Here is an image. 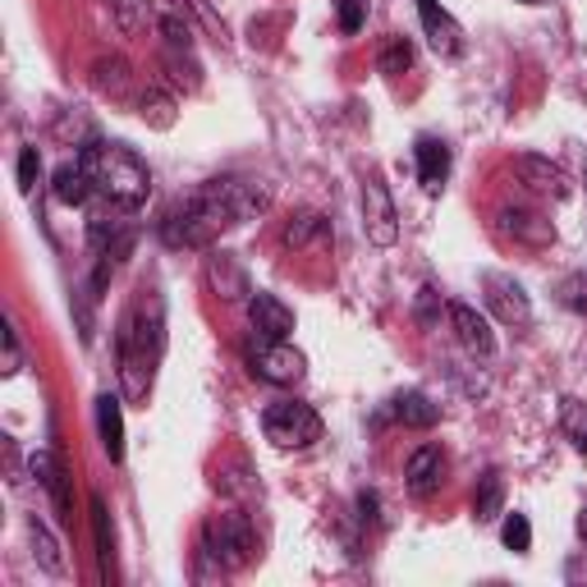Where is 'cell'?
<instances>
[{
    "instance_id": "6da1fadb",
    "label": "cell",
    "mask_w": 587,
    "mask_h": 587,
    "mask_svg": "<svg viewBox=\"0 0 587 587\" xmlns=\"http://www.w3.org/2000/svg\"><path fill=\"white\" fill-rule=\"evenodd\" d=\"M161 349H166V307L147 290L119 322V377H125V390L134 399L151 390V367H157Z\"/></svg>"
},
{
    "instance_id": "7a4b0ae2",
    "label": "cell",
    "mask_w": 587,
    "mask_h": 587,
    "mask_svg": "<svg viewBox=\"0 0 587 587\" xmlns=\"http://www.w3.org/2000/svg\"><path fill=\"white\" fill-rule=\"evenodd\" d=\"M83 166L92 170V179H97V193L119 207V211H138L151 193V175L147 166L138 161V151L125 147V143H87L83 151Z\"/></svg>"
},
{
    "instance_id": "3957f363",
    "label": "cell",
    "mask_w": 587,
    "mask_h": 587,
    "mask_svg": "<svg viewBox=\"0 0 587 587\" xmlns=\"http://www.w3.org/2000/svg\"><path fill=\"white\" fill-rule=\"evenodd\" d=\"M230 226H234V216L211 179L202 193H193L161 221V243L166 249H211V243L221 239V230H230Z\"/></svg>"
},
{
    "instance_id": "277c9868",
    "label": "cell",
    "mask_w": 587,
    "mask_h": 587,
    "mask_svg": "<svg viewBox=\"0 0 587 587\" xmlns=\"http://www.w3.org/2000/svg\"><path fill=\"white\" fill-rule=\"evenodd\" d=\"M262 431L275 450H307L313 441H322V418L313 405H298V399H281L262 413Z\"/></svg>"
},
{
    "instance_id": "5b68a950",
    "label": "cell",
    "mask_w": 587,
    "mask_h": 587,
    "mask_svg": "<svg viewBox=\"0 0 587 587\" xmlns=\"http://www.w3.org/2000/svg\"><path fill=\"white\" fill-rule=\"evenodd\" d=\"M253 523H249V514H216L207 528H202V551L211 555L221 569H243L253 560Z\"/></svg>"
},
{
    "instance_id": "8992f818",
    "label": "cell",
    "mask_w": 587,
    "mask_h": 587,
    "mask_svg": "<svg viewBox=\"0 0 587 587\" xmlns=\"http://www.w3.org/2000/svg\"><path fill=\"white\" fill-rule=\"evenodd\" d=\"M249 367L266 386H298L307 377V358L290 345V339H262L258 349H249Z\"/></svg>"
},
{
    "instance_id": "52a82bcc",
    "label": "cell",
    "mask_w": 587,
    "mask_h": 587,
    "mask_svg": "<svg viewBox=\"0 0 587 587\" xmlns=\"http://www.w3.org/2000/svg\"><path fill=\"white\" fill-rule=\"evenodd\" d=\"M363 234L377 243V249H390L399 239V211H395V198L381 179H367L363 184Z\"/></svg>"
},
{
    "instance_id": "ba28073f",
    "label": "cell",
    "mask_w": 587,
    "mask_h": 587,
    "mask_svg": "<svg viewBox=\"0 0 587 587\" xmlns=\"http://www.w3.org/2000/svg\"><path fill=\"white\" fill-rule=\"evenodd\" d=\"M28 469H33L38 486L46 491L55 518L70 528V523H74V501H70V473H65V463H60V454L55 450H38L33 459H28Z\"/></svg>"
},
{
    "instance_id": "9c48e42d",
    "label": "cell",
    "mask_w": 587,
    "mask_h": 587,
    "mask_svg": "<svg viewBox=\"0 0 587 587\" xmlns=\"http://www.w3.org/2000/svg\"><path fill=\"white\" fill-rule=\"evenodd\" d=\"M482 290H486V307L505 326H528L533 322V303H528V294H523L518 281H510V275H501V271H486L482 275Z\"/></svg>"
},
{
    "instance_id": "30bf717a",
    "label": "cell",
    "mask_w": 587,
    "mask_h": 587,
    "mask_svg": "<svg viewBox=\"0 0 587 587\" xmlns=\"http://www.w3.org/2000/svg\"><path fill=\"white\" fill-rule=\"evenodd\" d=\"M446 313H450V331H454V339H459V345L469 349L473 358H491V354H496V331H491V322L478 313V307H469V303H450Z\"/></svg>"
},
{
    "instance_id": "8fae6325",
    "label": "cell",
    "mask_w": 587,
    "mask_h": 587,
    "mask_svg": "<svg viewBox=\"0 0 587 587\" xmlns=\"http://www.w3.org/2000/svg\"><path fill=\"white\" fill-rule=\"evenodd\" d=\"M405 482H409V496L427 501V496H437L441 482H446V454L437 446H422L409 454L405 463Z\"/></svg>"
},
{
    "instance_id": "7c38bea8",
    "label": "cell",
    "mask_w": 587,
    "mask_h": 587,
    "mask_svg": "<svg viewBox=\"0 0 587 587\" xmlns=\"http://www.w3.org/2000/svg\"><path fill=\"white\" fill-rule=\"evenodd\" d=\"M418 19H422V33H427V42L437 55H459L463 51V28L450 19V10H441V0H418Z\"/></svg>"
},
{
    "instance_id": "4fadbf2b",
    "label": "cell",
    "mask_w": 587,
    "mask_h": 587,
    "mask_svg": "<svg viewBox=\"0 0 587 587\" xmlns=\"http://www.w3.org/2000/svg\"><path fill=\"white\" fill-rule=\"evenodd\" d=\"M501 230L514 243H528V249H551V243H555V226L546 221V216L528 211V207H505L501 211Z\"/></svg>"
},
{
    "instance_id": "5bb4252c",
    "label": "cell",
    "mask_w": 587,
    "mask_h": 587,
    "mask_svg": "<svg viewBox=\"0 0 587 587\" xmlns=\"http://www.w3.org/2000/svg\"><path fill=\"white\" fill-rule=\"evenodd\" d=\"M249 322L262 339H290L294 335V313L275 294H253L249 298Z\"/></svg>"
},
{
    "instance_id": "9a60e30c",
    "label": "cell",
    "mask_w": 587,
    "mask_h": 587,
    "mask_svg": "<svg viewBox=\"0 0 587 587\" xmlns=\"http://www.w3.org/2000/svg\"><path fill=\"white\" fill-rule=\"evenodd\" d=\"M514 170H518V179L528 184L533 193H546V198H565L569 193V175L555 166L551 157H533V151H528V157L514 161Z\"/></svg>"
},
{
    "instance_id": "2e32d148",
    "label": "cell",
    "mask_w": 587,
    "mask_h": 587,
    "mask_svg": "<svg viewBox=\"0 0 587 587\" xmlns=\"http://www.w3.org/2000/svg\"><path fill=\"white\" fill-rule=\"evenodd\" d=\"M51 193H55V202H65V207H87V198L97 193V179H92V170L83 166V157H74V161H65L55 170Z\"/></svg>"
},
{
    "instance_id": "e0dca14e",
    "label": "cell",
    "mask_w": 587,
    "mask_h": 587,
    "mask_svg": "<svg viewBox=\"0 0 587 587\" xmlns=\"http://www.w3.org/2000/svg\"><path fill=\"white\" fill-rule=\"evenodd\" d=\"M413 157H418V179H422V189H427V193H441L446 179H450V147H446L441 138H418Z\"/></svg>"
},
{
    "instance_id": "ac0fdd59",
    "label": "cell",
    "mask_w": 587,
    "mask_h": 587,
    "mask_svg": "<svg viewBox=\"0 0 587 587\" xmlns=\"http://www.w3.org/2000/svg\"><path fill=\"white\" fill-rule=\"evenodd\" d=\"M97 431H102V450L111 463L125 459V413H119V395H97Z\"/></svg>"
},
{
    "instance_id": "d6986e66",
    "label": "cell",
    "mask_w": 587,
    "mask_h": 587,
    "mask_svg": "<svg viewBox=\"0 0 587 587\" xmlns=\"http://www.w3.org/2000/svg\"><path fill=\"white\" fill-rule=\"evenodd\" d=\"M207 281H211V290L221 294V298H243V294H253V290H249V275H243V266H239L230 253H211V258H207Z\"/></svg>"
},
{
    "instance_id": "ffe728a7",
    "label": "cell",
    "mask_w": 587,
    "mask_h": 587,
    "mask_svg": "<svg viewBox=\"0 0 587 587\" xmlns=\"http://www.w3.org/2000/svg\"><path fill=\"white\" fill-rule=\"evenodd\" d=\"M28 537H33V560L46 574H65V546L55 542V533L46 528L42 518H28Z\"/></svg>"
},
{
    "instance_id": "44dd1931",
    "label": "cell",
    "mask_w": 587,
    "mask_h": 587,
    "mask_svg": "<svg viewBox=\"0 0 587 587\" xmlns=\"http://www.w3.org/2000/svg\"><path fill=\"white\" fill-rule=\"evenodd\" d=\"M92 537H97V560H102V578L115 574V528H111V510L102 496H92Z\"/></svg>"
},
{
    "instance_id": "7402d4cb",
    "label": "cell",
    "mask_w": 587,
    "mask_h": 587,
    "mask_svg": "<svg viewBox=\"0 0 587 587\" xmlns=\"http://www.w3.org/2000/svg\"><path fill=\"white\" fill-rule=\"evenodd\" d=\"M395 418L405 422V427H437V422H441V409L431 405L427 395L409 390V395H399V399H395Z\"/></svg>"
},
{
    "instance_id": "603a6c76",
    "label": "cell",
    "mask_w": 587,
    "mask_h": 587,
    "mask_svg": "<svg viewBox=\"0 0 587 587\" xmlns=\"http://www.w3.org/2000/svg\"><path fill=\"white\" fill-rule=\"evenodd\" d=\"M505 514V482L496 473H486L482 486H478V496H473V518L478 523H496Z\"/></svg>"
},
{
    "instance_id": "cb8c5ba5",
    "label": "cell",
    "mask_w": 587,
    "mask_h": 587,
    "mask_svg": "<svg viewBox=\"0 0 587 587\" xmlns=\"http://www.w3.org/2000/svg\"><path fill=\"white\" fill-rule=\"evenodd\" d=\"M138 115H143V125H151V129H175L179 106H175V97L166 87H151L143 97V106H138Z\"/></svg>"
},
{
    "instance_id": "d4e9b609",
    "label": "cell",
    "mask_w": 587,
    "mask_h": 587,
    "mask_svg": "<svg viewBox=\"0 0 587 587\" xmlns=\"http://www.w3.org/2000/svg\"><path fill=\"white\" fill-rule=\"evenodd\" d=\"M317 239H326V221L317 211H298L294 221L285 226V243L290 249H307V243H317Z\"/></svg>"
},
{
    "instance_id": "484cf974",
    "label": "cell",
    "mask_w": 587,
    "mask_h": 587,
    "mask_svg": "<svg viewBox=\"0 0 587 587\" xmlns=\"http://www.w3.org/2000/svg\"><path fill=\"white\" fill-rule=\"evenodd\" d=\"M111 14L119 23V33H138V28L157 14V6H151V0H111Z\"/></svg>"
},
{
    "instance_id": "4316f807",
    "label": "cell",
    "mask_w": 587,
    "mask_h": 587,
    "mask_svg": "<svg viewBox=\"0 0 587 587\" xmlns=\"http://www.w3.org/2000/svg\"><path fill=\"white\" fill-rule=\"evenodd\" d=\"M413 65V46L405 42V38H386V46H381V55H377V70L381 74H405Z\"/></svg>"
},
{
    "instance_id": "83f0119b",
    "label": "cell",
    "mask_w": 587,
    "mask_h": 587,
    "mask_svg": "<svg viewBox=\"0 0 587 587\" xmlns=\"http://www.w3.org/2000/svg\"><path fill=\"white\" fill-rule=\"evenodd\" d=\"M92 83H97V92H111V97H119V92H125L129 87V65H125V60H102V65H97V78H92Z\"/></svg>"
},
{
    "instance_id": "f1b7e54d",
    "label": "cell",
    "mask_w": 587,
    "mask_h": 587,
    "mask_svg": "<svg viewBox=\"0 0 587 587\" xmlns=\"http://www.w3.org/2000/svg\"><path fill=\"white\" fill-rule=\"evenodd\" d=\"M501 537H505V546L514 551V555H528V546H533V523H528V514H505V528H501Z\"/></svg>"
},
{
    "instance_id": "f546056e",
    "label": "cell",
    "mask_w": 587,
    "mask_h": 587,
    "mask_svg": "<svg viewBox=\"0 0 587 587\" xmlns=\"http://www.w3.org/2000/svg\"><path fill=\"white\" fill-rule=\"evenodd\" d=\"M560 303L569 307L574 317H587V271H574L560 281Z\"/></svg>"
},
{
    "instance_id": "4dcf8cb0",
    "label": "cell",
    "mask_w": 587,
    "mask_h": 587,
    "mask_svg": "<svg viewBox=\"0 0 587 587\" xmlns=\"http://www.w3.org/2000/svg\"><path fill=\"white\" fill-rule=\"evenodd\" d=\"M565 431L578 454H587V409L578 405V399H565Z\"/></svg>"
},
{
    "instance_id": "1f68e13d",
    "label": "cell",
    "mask_w": 587,
    "mask_h": 587,
    "mask_svg": "<svg viewBox=\"0 0 587 587\" xmlns=\"http://www.w3.org/2000/svg\"><path fill=\"white\" fill-rule=\"evenodd\" d=\"M38 179H42V157H38V147H23V151H19V193H33Z\"/></svg>"
},
{
    "instance_id": "d6a6232c",
    "label": "cell",
    "mask_w": 587,
    "mask_h": 587,
    "mask_svg": "<svg viewBox=\"0 0 587 587\" xmlns=\"http://www.w3.org/2000/svg\"><path fill=\"white\" fill-rule=\"evenodd\" d=\"M0 339H6V363H0V373H6V377H14L19 367H23V345H19V331H14V322H6V326H0Z\"/></svg>"
},
{
    "instance_id": "836d02e7",
    "label": "cell",
    "mask_w": 587,
    "mask_h": 587,
    "mask_svg": "<svg viewBox=\"0 0 587 587\" xmlns=\"http://www.w3.org/2000/svg\"><path fill=\"white\" fill-rule=\"evenodd\" d=\"M363 19H367V0H339V28L345 33H358Z\"/></svg>"
},
{
    "instance_id": "e575fe53",
    "label": "cell",
    "mask_w": 587,
    "mask_h": 587,
    "mask_svg": "<svg viewBox=\"0 0 587 587\" xmlns=\"http://www.w3.org/2000/svg\"><path fill=\"white\" fill-rule=\"evenodd\" d=\"M437 303H441L437 290H422V294H418V322H422V326H431V317H437Z\"/></svg>"
},
{
    "instance_id": "d590c367",
    "label": "cell",
    "mask_w": 587,
    "mask_h": 587,
    "mask_svg": "<svg viewBox=\"0 0 587 587\" xmlns=\"http://www.w3.org/2000/svg\"><path fill=\"white\" fill-rule=\"evenodd\" d=\"M578 537H583V546H587V505H583V514H578Z\"/></svg>"
},
{
    "instance_id": "8d00e7d4",
    "label": "cell",
    "mask_w": 587,
    "mask_h": 587,
    "mask_svg": "<svg viewBox=\"0 0 587 587\" xmlns=\"http://www.w3.org/2000/svg\"><path fill=\"white\" fill-rule=\"evenodd\" d=\"M523 6H555V0H523Z\"/></svg>"
}]
</instances>
